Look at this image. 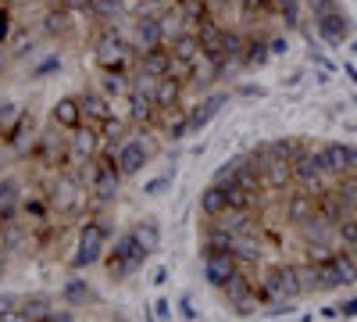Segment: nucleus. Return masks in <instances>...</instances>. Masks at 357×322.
Instances as JSON below:
<instances>
[{
  "instance_id": "nucleus-1",
  "label": "nucleus",
  "mask_w": 357,
  "mask_h": 322,
  "mask_svg": "<svg viewBox=\"0 0 357 322\" xmlns=\"http://www.w3.org/2000/svg\"><path fill=\"white\" fill-rule=\"evenodd\" d=\"M304 294H307V290H304L301 265H272V269H264L261 290H257L261 301H268V305H289V301L304 298Z\"/></svg>"
},
{
  "instance_id": "nucleus-2",
  "label": "nucleus",
  "mask_w": 357,
  "mask_h": 322,
  "mask_svg": "<svg viewBox=\"0 0 357 322\" xmlns=\"http://www.w3.org/2000/svg\"><path fill=\"white\" fill-rule=\"evenodd\" d=\"M158 151H161V140H154V133H136V136H126L122 143H118V147L111 151V158H114L118 175L129 180V175H136V172H143L146 165H151L158 158Z\"/></svg>"
},
{
  "instance_id": "nucleus-3",
  "label": "nucleus",
  "mask_w": 357,
  "mask_h": 322,
  "mask_svg": "<svg viewBox=\"0 0 357 322\" xmlns=\"http://www.w3.org/2000/svg\"><path fill=\"white\" fill-rule=\"evenodd\" d=\"M132 47L129 40L118 33V29H104L93 43V61L100 65V72H132L136 61H132Z\"/></svg>"
},
{
  "instance_id": "nucleus-4",
  "label": "nucleus",
  "mask_w": 357,
  "mask_h": 322,
  "mask_svg": "<svg viewBox=\"0 0 357 322\" xmlns=\"http://www.w3.org/2000/svg\"><path fill=\"white\" fill-rule=\"evenodd\" d=\"M143 261H146V251L139 247L136 240V233H122V237L114 240V247L107 251V272L114 279H129L136 269H143Z\"/></svg>"
},
{
  "instance_id": "nucleus-5",
  "label": "nucleus",
  "mask_w": 357,
  "mask_h": 322,
  "mask_svg": "<svg viewBox=\"0 0 357 322\" xmlns=\"http://www.w3.org/2000/svg\"><path fill=\"white\" fill-rule=\"evenodd\" d=\"M82 204V175L79 172H57L47 186V208L57 215H72Z\"/></svg>"
},
{
  "instance_id": "nucleus-6",
  "label": "nucleus",
  "mask_w": 357,
  "mask_h": 322,
  "mask_svg": "<svg viewBox=\"0 0 357 322\" xmlns=\"http://www.w3.org/2000/svg\"><path fill=\"white\" fill-rule=\"evenodd\" d=\"M107 237H111L107 222H86L82 233H79L75 254H72V269L82 272V269H89V265H97V261L104 258V251H107Z\"/></svg>"
},
{
  "instance_id": "nucleus-7",
  "label": "nucleus",
  "mask_w": 357,
  "mask_h": 322,
  "mask_svg": "<svg viewBox=\"0 0 357 322\" xmlns=\"http://www.w3.org/2000/svg\"><path fill=\"white\" fill-rule=\"evenodd\" d=\"M100 147H104V136L97 126H79L68 133V165L72 168H82V165H93L100 158Z\"/></svg>"
},
{
  "instance_id": "nucleus-8",
  "label": "nucleus",
  "mask_w": 357,
  "mask_h": 322,
  "mask_svg": "<svg viewBox=\"0 0 357 322\" xmlns=\"http://www.w3.org/2000/svg\"><path fill=\"white\" fill-rule=\"evenodd\" d=\"M86 190L93 193L97 204H111V200L118 197V190H122V175H118L111 154H100L97 165L89 168V186H86Z\"/></svg>"
},
{
  "instance_id": "nucleus-9",
  "label": "nucleus",
  "mask_w": 357,
  "mask_h": 322,
  "mask_svg": "<svg viewBox=\"0 0 357 322\" xmlns=\"http://www.w3.org/2000/svg\"><path fill=\"white\" fill-rule=\"evenodd\" d=\"M33 158H36L40 165H47V168L68 165V129L54 126V122H50L47 129H40V140H36Z\"/></svg>"
},
{
  "instance_id": "nucleus-10",
  "label": "nucleus",
  "mask_w": 357,
  "mask_h": 322,
  "mask_svg": "<svg viewBox=\"0 0 357 322\" xmlns=\"http://www.w3.org/2000/svg\"><path fill=\"white\" fill-rule=\"evenodd\" d=\"M126 40H129V47L136 50V57L146 54V50H154V47H165V43H161V22H158V15H154V11H139L136 18H129Z\"/></svg>"
},
{
  "instance_id": "nucleus-11",
  "label": "nucleus",
  "mask_w": 357,
  "mask_h": 322,
  "mask_svg": "<svg viewBox=\"0 0 357 322\" xmlns=\"http://www.w3.org/2000/svg\"><path fill=\"white\" fill-rule=\"evenodd\" d=\"M222 298H225V305L236 312V315H254L257 312V290L250 286V279H247V272L240 269V272H236L225 286H222Z\"/></svg>"
},
{
  "instance_id": "nucleus-12",
  "label": "nucleus",
  "mask_w": 357,
  "mask_h": 322,
  "mask_svg": "<svg viewBox=\"0 0 357 322\" xmlns=\"http://www.w3.org/2000/svg\"><path fill=\"white\" fill-rule=\"evenodd\" d=\"M261 180H264V190H272V193H289L296 186L293 180V158H275V154H268L264 165H261Z\"/></svg>"
},
{
  "instance_id": "nucleus-13",
  "label": "nucleus",
  "mask_w": 357,
  "mask_h": 322,
  "mask_svg": "<svg viewBox=\"0 0 357 322\" xmlns=\"http://www.w3.org/2000/svg\"><path fill=\"white\" fill-rule=\"evenodd\" d=\"M36 140H40V126H36V115L33 111H25V119L4 136V143H8V151L15 154V158H29L36 151Z\"/></svg>"
},
{
  "instance_id": "nucleus-14",
  "label": "nucleus",
  "mask_w": 357,
  "mask_h": 322,
  "mask_svg": "<svg viewBox=\"0 0 357 322\" xmlns=\"http://www.w3.org/2000/svg\"><path fill=\"white\" fill-rule=\"evenodd\" d=\"M236 272H240V261L232 258V251H207L204 254V279L215 290H222Z\"/></svg>"
},
{
  "instance_id": "nucleus-15",
  "label": "nucleus",
  "mask_w": 357,
  "mask_h": 322,
  "mask_svg": "<svg viewBox=\"0 0 357 322\" xmlns=\"http://www.w3.org/2000/svg\"><path fill=\"white\" fill-rule=\"evenodd\" d=\"M79 104H82V119H86V126H107V122H114V101L107 97V94H100V90H86V94H79Z\"/></svg>"
},
{
  "instance_id": "nucleus-16",
  "label": "nucleus",
  "mask_w": 357,
  "mask_h": 322,
  "mask_svg": "<svg viewBox=\"0 0 357 322\" xmlns=\"http://www.w3.org/2000/svg\"><path fill=\"white\" fill-rule=\"evenodd\" d=\"M75 11H68V8H50L43 18H40V29H43V36L47 40H65V36H72L75 33Z\"/></svg>"
},
{
  "instance_id": "nucleus-17",
  "label": "nucleus",
  "mask_w": 357,
  "mask_h": 322,
  "mask_svg": "<svg viewBox=\"0 0 357 322\" xmlns=\"http://www.w3.org/2000/svg\"><path fill=\"white\" fill-rule=\"evenodd\" d=\"M175 61H172V50L168 47H154V50H146L136 57V75H151V79H161V75H172Z\"/></svg>"
},
{
  "instance_id": "nucleus-18",
  "label": "nucleus",
  "mask_w": 357,
  "mask_h": 322,
  "mask_svg": "<svg viewBox=\"0 0 357 322\" xmlns=\"http://www.w3.org/2000/svg\"><path fill=\"white\" fill-rule=\"evenodd\" d=\"M22 204H25V197H22V180H15V175H4V180H0V226H11L15 215L22 212Z\"/></svg>"
},
{
  "instance_id": "nucleus-19",
  "label": "nucleus",
  "mask_w": 357,
  "mask_h": 322,
  "mask_svg": "<svg viewBox=\"0 0 357 322\" xmlns=\"http://www.w3.org/2000/svg\"><path fill=\"white\" fill-rule=\"evenodd\" d=\"M183 90H186V82L178 79V75H161L158 86H154V104L158 111H175V108H183Z\"/></svg>"
},
{
  "instance_id": "nucleus-20",
  "label": "nucleus",
  "mask_w": 357,
  "mask_h": 322,
  "mask_svg": "<svg viewBox=\"0 0 357 322\" xmlns=\"http://www.w3.org/2000/svg\"><path fill=\"white\" fill-rule=\"evenodd\" d=\"M229 212V190L222 183H211V186H204L200 190V215L204 219H222Z\"/></svg>"
},
{
  "instance_id": "nucleus-21",
  "label": "nucleus",
  "mask_w": 357,
  "mask_h": 322,
  "mask_svg": "<svg viewBox=\"0 0 357 322\" xmlns=\"http://www.w3.org/2000/svg\"><path fill=\"white\" fill-rule=\"evenodd\" d=\"M50 122L54 126H61V129H79V126H86V119H82V104H79V97H61L54 104V111H50Z\"/></svg>"
},
{
  "instance_id": "nucleus-22",
  "label": "nucleus",
  "mask_w": 357,
  "mask_h": 322,
  "mask_svg": "<svg viewBox=\"0 0 357 322\" xmlns=\"http://www.w3.org/2000/svg\"><path fill=\"white\" fill-rule=\"evenodd\" d=\"M158 104H154V97L151 94H143V90H132L129 94V122H136V126H154L158 122Z\"/></svg>"
},
{
  "instance_id": "nucleus-23",
  "label": "nucleus",
  "mask_w": 357,
  "mask_h": 322,
  "mask_svg": "<svg viewBox=\"0 0 357 322\" xmlns=\"http://www.w3.org/2000/svg\"><path fill=\"white\" fill-rule=\"evenodd\" d=\"M158 22H161V43H165V47H172L178 36L193 33V25L183 18V11H178V8H165V11L158 15Z\"/></svg>"
},
{
  "instance_id": "nucleus-24",
  "label": "nucleus",
  "mask_w": 357,
  "mask_h": 322,
  "mask_svg": "<svg viewBox=\"0 0 357 322\" xmlns=\"http://www.w3.org/2000/svg\"><path fill=\"white\" fill-rule=\"evenodd\" d=\"M225 104H229V94L222 90V94H211V97H204V101H200L197 108H190V126H193V133H200V129H204L207 122H211V119H215V115H218V111H222Z\"/></svg>"
},
{
  "instance_id": "nucleus-25",
  "label": "nucleus",
  "mask_w": 357,
  "mask_h": 322,
  "mask_svg": "<svg viewBox=\"0 0 357 322\" xmlns=\"http://www.w3.org/2000/svg\"><path fill=\"white\" fill-rule=\"evenodd\" d=\"M161 133L168 136V140H186L190 133H193V126H190V111H183V108H175V111H165L161 115Z\"/></svg>"
},
{
  "instance_id": "nucleus-26",
  "label": "nucleus",
  "mask_w": 357,
  "mask_h": 322,
  "mask_svg": "<svg viewBox=\"0 0 357 322\" xmlns=\"http://www.w3.org/2000/svg\"><path fill=\"white\" fill-rule=\"evenodd\" d=\"M100 94H107L111 101H129L132 94V72H104L100 75Z\"/></svg>"
},
{
  "instance_id": "nucleus-27",
  "label": "nucleus",
  "mask_w": 357,
  "mask_h": 322,
  "mask_svg": "<svg viewBox=\"0 0 357 322\" xmlns=\"http://www.w3.org/2000/svg\"><path fill=\"white\" fill-rule=\"evenodd\" d=\"M89 15L100 18L104 25L107 22H118L129 15V0H89Z\"/></svg>"
},
{
  "instance_id": "nucleus-28",
  "label": "nucleus",
  "mask_w": 357,
  "mask_h": 322,
  "mask_svg": "<svg viewBox=\"0 0 357 322\" xmlns=\"http://www.w3.org/2000/svg\"><path fill=\"white\" fill-rule=\"evenodd\" d=\"M268 57H272V47H268V36H247L243 47V65L247 68H261Z\"/></svg>"
},
{
  "instance_id": "nucleus-29",
  "label": "nucleus",
  "mask_w": 357,
  "mask_h": 322,
  "mask_svg": "<svg viewBox=\"0 0 357 322\" xmlns=\"http://www.w3.org/2000/svg\"><path fill=\"white\" fill-rule=\"evenodd\" d=\"M132 233H136V240H139V247H143L146 254H154V251L161 247V226H158L154 219L136 222V226H132Z\"/></svg>"
},
{
  "instance_id": "nucleus-30",
  "label": "nucleus",
  "mask_w": 357,
  "mask_h": 322,
  "mask_svg": "<svg viewBox=\"0 0 357 322\" xmlns=\"http://www.w3.org/2000/svg\"><path fill=\"white\" fill-rule=\"evenodd\" d=\"M232 258L240 261V269H247V265H257V261H261V240H250V237H236V244H232Z\"/></svg>"
},
{
  "instance_id": "nucleus-31",
  "label": "nucleus",
  "mask_w": 357,
  "mask_h": 322,
  "mask_svg": "<svg viewBox=\"0 0 357 322\" xmlns=\"http://www.w3.org/2000/svg\"><path fill=\"white\" fill-rule=\"evenodd\" d=\"M222 186L229 190V212H254L257 208L261 193H250V190L236 186V183H222Z\"/></svg>"
},
{
  "instance_id": "nucleus-32",
  "label": "nucleus",
  "mask_w": 357,
  "mask_h": 322,
  "mask_svg": "<svg viewBox=\"0 0 357 322\" xmlns=\"http://www.w3.org/2000/svg\"><path fill=\"white\" fill-rule=\"evenodd\" d=\"M232 244H236L232 233H225L222 226L211 222V229H207L204 240H200V254H207V251H232Z\"/></svg>"
},
{
  "instance_id": "nucleus-33",
  "label": "nucleus",
  "mask_w": 357,
  "mask_h": 322,
  "mask_svg": "<svg viewBox=\"0 0 357 322\" xmlns=\"http://www.w3.org/2000/svg\"><path fill=\"white\" fill-rule=\"evenodd\" d=\"M22 119H25V108L18 101H0V140H4Z\"/></svg>"
},
{
  "instance_id": "nucleus-34",
  "label": "nucleus",
  "mask_w": 357,
  "mask_h": 322,
  "mask_svg": "<svg viewBox=\"0 0 357 322\" xmlns=\"http://www.w3.org/2000/svg\"><path fill=\"white\" fill-rule=\"evenodd\" d=\"M178 11H183V18L197 29L204 18H211V8H207V0H178V4H175Z\"/></svg>"
},
{
  "instance_id": "nucleus-35",
  "label": "nucleus",
  "mask_w": 357,
  "mask_h": 322,
  "mask_svg": "<svg viewBox=\"0 0 357 322\" xmlns=\"http://www.w3.org/2000/svg\"><path fill=\"white\" fill-rule=\"evenodd\" d=\"M89 298H93V290H89V283L82 276H72L65 283V305H86Z\"/></svg>"
},
{
  "instance_id": "nucleus-36",
  "label": "nucleus",
  "mask_w": 357,
  "mask_h": 322,
  "mask_svg": "<svg viewBox=\"0 0 357 322\" xmlns=\"http://www.w3.org/2000/svg\"><path fill=\"white\" fill-rule=\"evenodd\" d=\"M22 308H25V315L33 319V322H40V319H47V315H50L47 298H25V301H22Z\"/></svg>"
},
{
  "instance_id": "nucleus-37",
  "label": "nucleus",
  "mask_w": 357,
  "mask_h": 322,
  "mask_svg": "<svg viewBox=\"0 0 357 322\" xmlns=\"http://www.w3.org/2000/svg\"><path fill=\"white\" fill-rule=\"evenodd\" d=\"M172 183H175V168H172V172H165V175H158V180H151V183L143 186V193H146V197H161Z\"/></svg>"
},
{
  "instance_id": "nucleus-38",
  "label": "nucleus",
  "mask_w": 357,
  "mask_h": 322,
  "mask_svg": "<svg viewBox=\"0 0 357 322\" xmlns=\"http://www.w3.org/2000/svg\"><path fill=\"white\" fill-rule=\"evenodd\" d=\"M50 72H61V57L57 54H50V57H43V61L33 68V79H47Z\"/></svg>"
},
{
  "instance_id": "nucleus-39",
  "label": "nucleus",
  "mask_w": 357,
  "mask_h": 322,
  "mask_svg": "<svg viewBox=\"0 0 357 322\" xmlns=\"http://www.w3.org/2000/svg\"><path fill=\"white\" fill-rule=\"evenodd\" d=\"M0 322H33V319L25 315L22 301H15V305H8V308H0Z\"/></svg>"
},
{
  "instance_id": "nucleus-40",
  "label": "nucleus",
  "mask_w": 357,
  "mask_h": 322,
  "mask_svg": "<svg viewBox=\"0 0 357 322\" xmlns=\"http://www.w3.org/2000/svg\"><path fill=\"white\" fill-rule=\"evenodd\" d=\"M307 4H311V11H314V22L336 11V8H333V0H307Z\"/></svg>"
},
{
  "instance_id": "nucleus-41",
  "label": "nucleus",
  "mask_w": 357,
  "mask_h": 322,
  "mask_svg": "<svg viewBox=\"0 0 357 322\" xmlns=\"http://www.w3.org/2000/svg\"><path fill=\"white\" fill-rule=\"evenodd\" d=\"M236 94H240V97H264V86H257V82H243V86H236Z\"/></svg>"
},
{
  "instance_id": "nucleus-42",
  "label": "nucleus",
  "mask_w": 357,
  "mask_h": 322,
  "mask_svg": "<svg viewBox=\"0 0 357 322\" xmlns=\"http://www.w3.org/2000/svg\"><path fill=\"white\" fill-rule=\"evenodd\" d=\"M61 8H68V11H75V15H89V0H57Z\"/></svg>"
},
{
  "instance_id": "nucleus-43",
  "label": "nucleus",
  "mask_w": 357,
  "mask_h": 322,
  "mask_svg": "<svg viewBox=\"0 0 357 322\" xmlns=\"http://www.w3.org/2000/svg\"><path fill=\"white\" fill-rule=\"evenodd\" d=\"M154 315H158V322H168V315H172V301H168V298H158V301H154Z\"/></svg>"
},
{
  "instance_id": "nucleus-44",
  "label": "nucleus",
  "mask_w": 357,
  "mask_h": 322,
  "mask_svg": "<svg viewBox=\"0 0 357 322\" xmlns=\"http://www.w3.org/2000/svg\"><path fill=\"white\" fill-rule=\"evenodd\" d=\"M178 312H183V319H197V308H193V301H190V294H183V298H178Z\"/></svg>"
},
{
  "instance_id": "nucleus-45",
  "label": "nucleus",
  "mask_w": 357,
  "mask_h": 322,
  "mask_svg": "<svg viewBox=\"0 0 357 322\" xmlns=\"http://www.w3.org/2000/svg\"><path fill=\"white\" fill-rule=\"evenodd\" d=\"M268 47H272V57H275V54H286L289 50V40L286 36H268Z\"/></svg>"
},
{
  "instance_id": "nucleus-46",
  "label": "nucleus",
  "mask_w": 357,
  "mask_h": 322,
  "mask_svg": "<svg viewBox=\"0 0 357 322\" xmlns=\"http://www.w3.org/2000/svg\"><path fill=\"white\" fill-rule=\"evenodd\" d=\"M29 50H33V40H29V36H15V54L22 57V54H29Z\"/></svg>"
},
{
  "instance_id": "nucleus-47",
  "label": "nucleus",
  "mask_w": 357,
  "mask_h": 322,
  "mask_svg": "<svg viewBox=\"0 0 357 322\" xmlns=\"http://www.w3.org/2000/svg\"><path fill=\"white\" fill-rule=\"evenodd\" d=\"M8 33H11V22H8V11L0 8V43L8 40Z\"/></svg>"
},
{
  "instance_id": "nucleus-48",
  "label": "nucleus",
  "mask_w": 357,
  "mask_h": 322,
  "mask_svg": "<svg viewBox=\"0 0 357 322\" xmlns=\"http://www.w3.org/2000/svg\"><path fill=\"white\" fill-rule=\"evenodd\" d=\"M40 322H75V319H72V312H50V315L40 319Z\"/></svg>"
},
{
  "instance_id": "nucleus-49",
  "label": "nucleus",
  "mask_w": 357,
  "mask_h": 322,
  "mask_svg": "<svg viewBox=\"0 0 357 322\" xmlns=\"http://www.w3.org/2000/svg\"><path fill=\"white\" fill-rule=\"evenodd\" d=\"M236 4H240L243 11H261V4H257V0H236Z\"/></svg>"
},
{
  "instance_id": "nucleus-50",
  "label": "nucleus",
  "mask_w": 357,
  "mask_h": 322,
  "mask_svg": "<svg viewBox=\"0 0 357 322\" xmlns=\"http://www.w3.org/2000/svg\"><path fill=\"white\" fill-rule=\"evenodd\" d=\"M8 61H11V54L4 50V43H0V75H4V68H8Z\"/></svg>"
}]
</instances>
